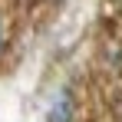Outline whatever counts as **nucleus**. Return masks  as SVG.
I'll use <instances>...</instances> for the list:
<instances>
[{
  "label": "nucleus",
  "instance_id": "7ed1b4c3",
  "mask_svg": "<svg viewBox=\"0 0 122 122\" xmlns=\"http://www.w3.org/2000/svg\"><path fill=\"white\" fill-rule=\"evenodd\" d=\"M53 3H56V0H53Z\"/></svg>",
  "mask_w": 122,
  "mask_h": 122
},
{
  "label": "nucleus",
  "instance_id": "f257e3e1",
  "mask_svg": "<svg viewBox=\"0 0 122 122\" xmlns=\"http://www.w3.org/2000/svg\"><path fill=\"white\" fill-rule=\"evenodd\" d=\"M46 122H73V96L60 89L56 99L50 102V112H46Z\"/></svg>",
  "mask_w": 122,
  "mask_h": 122
},
{
  "label": "nucleus",
  "instance_id": "f03ea898",
  "mask_svg": "<svg viewBox=\"0 0 122 122\" xmlns=\"http://www.w3.org/2000/svg\"><path fill=\"white\" fill-rule=\"evenodd\" d=\"M0 50H3V23H0Z\"/></svg>",
  "mask_w": 122,
  "mask_h": 122
}]
</instances>
